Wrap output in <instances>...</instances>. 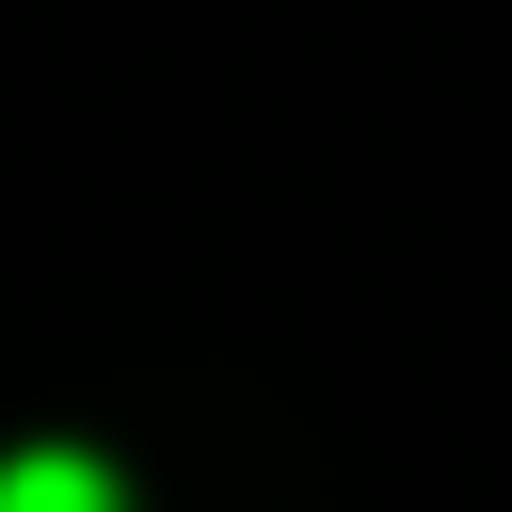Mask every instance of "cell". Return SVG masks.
I'll return each mask as SVG.
<instances>
[{
    "instance_id": "1",
    "label": "cell",
    "mask_w": 512,
    "mask_h": 512,
    "mask_svg": "<svg viewBox=\"0 0 512 512\" xmlns=\"http://www.w3.org/2000/svg\"><path fill=\"white\" fill-rule=\"evenodd\" d=\"M0 512H128V480L96 448H16L0 464Z\"/></svg>"
}]
</instances>
